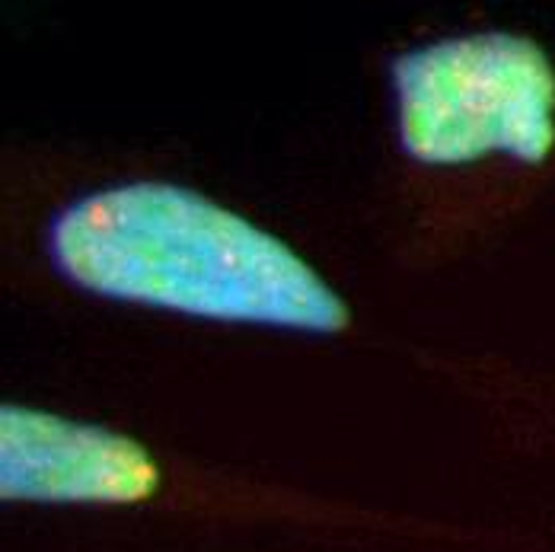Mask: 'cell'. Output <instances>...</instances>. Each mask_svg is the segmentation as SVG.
I'll return each instance as SVG.
<instances>
[{"mask_svg":"<svg viewBox=\"0 0 555 552\" xmlns=\"http://www.w3.org/2000/svg\"><path fill=\"white\" fill-rule=\"evenodd\" d=\"M160 489L154 453L96 422L7 402L0 409V496L42 504H131Z\"/></svg>","mask_w":555,"mask_h":552,"instance_id":"3","label":"cell"},{"mask_svg":"<svg viewBox=\"0 0 555 552\" xmlns=\"http://www.w3.org/2000/svg\"><path fill=\"white\" fill-rule=\"evenodd\" d=\"M396 134L422 166L504 161L527 176L555 164V57L511 29H482L392 57Z\"/></svg>","mask_w":555,"mask_h":552,"instance_id":"2","label":"cell"},{"mask_svg":"<svg viewBox=\"0 0 555 552\" xmlns=\"http://www.w3.org/2000/svg\"><path fill=\"white\" fill-rule=\"evenodd\" d=\"M74 287L218 323L338 335L351 310L281 236L172 182H118L74 198L46 233Z\"/></svg>","mask_w":555,"mask_h":552,"instance_id":"1","label":"cell"}]
</instances>
